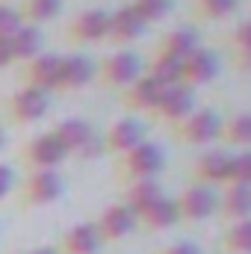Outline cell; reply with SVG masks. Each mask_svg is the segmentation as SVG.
Instances as JSON below:
<instances>
[{
    "instance_id": "cell-32",
    "label": "cell",
    "mask_w": 251,
    "mask_h": 254,
    "mask_svg": "<svg viewBox=\"0 0 251 254\" xmlns=\"http://www.w3.org/2000/svg\"><path fill=\"white\" fill-rule=\"evenodd\" d=\"M225 184H246V187H251V154L249 151L231 154V166H228V181Z\"/></svg>"
},
{
    "instance_id": "cell-34",
    "label": "cell",
    "mask_w": 251,
    "mask_h": 254,
    "mask_svg": "<svg viewBox=\"0 0 251 254\" xmlns=\"http://www.w3.org/2000/svg\"><path fill=\"white\" fill-rule=\"evenodd\" d=\"M104 154H107V151H104V139H101V133L95 130L71 157H77V160H98V157H104Z\"/></svg>"
},
{
    "instance_id": "cell-29",
    "label": "cell",
    "mask_w": 251,
    "mask_h": 254,
    "mask_svg": "<svg viewBox=\"0 0 251 254\" xmlns=\"http://www.w3.org/2000/svg\"><path fill=\"white\" fill-rule=\"evenodd\" d=\"M231 54H234V63L240 71H249V57H251V21H243V24H237L234 27V33H231Z\"/></svg>"
},
{
    "instance_id": "cell-22",
    "label": "cell",
    "mask_w": 251,
    "mask_h": 254,
    "mask_svg": "<svg viewBox=\"0 0 251 254\" xmlns=\"http://www.w3.org/2000/svg\"><path fill=\"white\" fill-rule=\"evenodd\" d=\"M9 51H12V60H33L42 54V45H45V36H42V27H33V24H21L9 39Z\"/></svg>"
},
{
    "instance_id": "cell-37",
    "label": "cell",
    "mask_w": 251,
    "mask_h": 254,
    "mask_svg": "<svg viewBox=\"0 0 251 254\" xmlns=\"http://www.w3.org/2000/svg\"><path fill=\"white\" fill-rule=\"evenodd\" d=\"M12 51H9V42L6 39H0V68H6V65H12Z\"/></svg>"
},
{
    "instance_id": "cell-38",
    "label": "cell",
    "mask_w": 251,
    "mask_h": 254,
    "mask_svg": "<svg viewBox=\"0 0 251 254\" xmlns=\"http://www.w3.org/2000/svg\"><path fill=\"white\" fill-rule=\"evenodd\" d=\"M24 254H57V249L54 246H42V249H30V252H24Z\"/></svg>"
},
{
    "instance_id": "cell-4",
    "label": "cell",
    "mask_w": 251,
    "mask_h": 254,
    "mask_svg": "<svg viewBox=\"0 0 251 254\" xmlns=\"http://www.w3.org/2000/svg\"><path fill=\"white\" fill-rule=\"evenodd\" d=\"M219 130H222V116L216 110L204 107V110H192L184 122L175 125V139L184 145L204 148V145L219 139Z\"/></svg>"
},
{
    "instance_id": "cell-17",
    "label": "cell",
    "mask_w": 251,
    "mask_h": 254,
    "mask_svg": "<svg viewBox=\"0 0 251 254\" xmlns=\"http://www.w3.org/2000/svg\"><path fill=\"white\" fill-rule=\"evenodd\" d=\"M216 213L225 222H246L251 216V187L246 184H225V190L219 195Z\"/></svg>"
},
{
    "instance_id": "cell-27",
    "label": "cell",
    "mask_w": 251,
    "mask_h": 254,
    "mask_svg": "<svg viewBox=\"0 0 251 254\" xmlns=\"http://www.w3.org/2000/svg\"><path fill=\"white\" fill-rule=\"evenodd\" d=\"M219 139L234 145V148H249L251 145V113H237L228 122H222Z\"/></svg>"
},
{
    "instance_id": "cell-16",
    "label": "cell",
    "mask_w": 251,
    "mask_h": 254,
    "mask_svg": "<svg viewBox=\"0 0 251 254\" xmlns=\"http://www.w3.org/2000/svg\"><path fill=\"white\" fill-rule=\"evenodd\" d=\"M228 166H231V154L222 148L204 151L201 157H195L192 163V178L201 187H213V184H225L228 181Z\"/></svg>"
},
{
    "instance_id": "cell-36",
    "label": "cell",
    "mask_w": 251,
    "mask_h": 254,
    "mask_svg": "<svg viewBox=\"0 0 251 254\" xmlns=\"http://www.w3.org/2000/svg\"><path fill=\"white\" fill-rule=\"evenodd\" d=\"M12 187H15V172H12V166L0 163V201L12 192Z\"/></svg>"
},
{
    "instance_id": "cell-20",
    "label": "cell",
    "mask_w": 251,
    "mask_h": 254,
    "mask_svg": "<svg viewBox=\"0 0 251 254\" xmlns=\"http://www.w3.org/2000/svg\"><path fill=\"white\" fill-rule=\"evenodd\" d=\"M160 86L151 80V77H136L127 89H122V101H125V107L130 110H139V113H154V107H157V101H160Z\"/></svg>"
},
{
    "instance_id": "cell-5",
    "label": "cell",
    "mask_w": 251,
    "mask_h": 254,
    "mask_svg": "<svg viewBox=\"0 0 251 254\" xmlns=\"http://www.w3.org/2000/svg\"><path fill=\"white\" fill-rule=\"evenodd\" d=\"M216 204H219V195L201 184H192L175 195V207H178L181 222H201V219L216 216Z\"/></svg>"
},
{
    "instance_id": "cell-10",
    "label": "cell",
    "mask_w": 251,
    "mask_h": 254,
    "mask_svg": "<svg viewBox=\"0 0 251 254\" xmlns=\"http://www.w3.org/2000/svg\"><path fill=\"white\" fill-rule=\"evenodd\" d=\"M21 80L24 86L30 89H39L45 95L57 92V80H60V54H39L33 60L24 63V71H21Z\"/></svg>"
},
{
    "instance_id": "cell-15",
    "label": "cell",
    "mask_w": 251,
    "mask_h": 254,
    "mask_svg": "<svg viewBox=\"0 0 251 254\" xmlns=\"http://www.w3.org/2000/svg\"><path fill=\"white\" fill-rule=\"evenodd\" d=\"M101 246H104V240H101L95 222H80L65 231L63 240L54 249H57V254H98Z\"/></svg>"
},
{
    "instance_id": "cell-1",
    "label": "cell",
    "mask_w": 251,
    "mask_h": 254,
    "mask_svg": "<svg viewBox=\"0 0 251 254\" xmlns=\"http://www.w3.org/2000/svg\"><path fill=\"white\" fill-rule=\"evenodd\" d=\"M166 169V151L157 142H139L133 151L119 157V175L127 181H142V178H157Z\"/></svg>"
},
{
    "instance_id": "cell-9",
    "label": "cell",
    "mask_w": 251,
    "mask_h": 254,
    "mask_svg": "<svg viewBox=\"0 0 251 254\" xmlns=\"http://www.w3.org/2000/svg\"><path fill=\"white\" fill-rule=\"evenodd\" d=\"M181 68H184V86L198 89V86H207V83H213L219 77L222 60H219L216 51H210V48L201 45L198 51H192L187 60L181 63Z\"/></svg>"
},
{
    "instance_id": "cell-28",
    "label": "cell",
    "mask_w": 251,
    "mask_h": 254,
    "mask_svg": "<svg viewBox=\"0 0 251 254\" xmlns=\"http://www.w3.org/2000/svg\"><path fill=\"white\" fill-rule=\"evenodd\" d=\"M222 252L225 254H249L251 252V222H231L222 234Z\"/></svg>"
},
{
    "instance_id": "cell-31",
    "label": "cell",
    "mask_w": 251,
    "mask_h": 254,
    "mask_svg": "<svg viewBox=\"0 0 251 254\" xmlns=\"http://www.w3.org/2000/svg\"><path fill=\"white\" fill-rule=\"evenodd\" d=\"M130 6L136 9V15L145 24H157V21H163L175 9V0H133Z\"/></svg>"
},
{
    "instance_id": "cell-24",
    "label": "cell",
    "mask_w": 251,
    "mask_h": 254,
    "mask_svg": "<svg viewBox=\"0 0 251 254\" xmlns=\"http://www.w3.org/2000/svg\"><path fill=\"white\" fill-rule=\"evenodd\" d=\"M145 77H151L160 89H166V86H178V83H184L181 60H172V57H166V54L157 51V54L145 63Z\"/></svg>"
},
{
    "instance_id": "cell-26",
    "label": "cell",
    "mask_w": 251,
    "mask_h": 254,
    "mask_svg": "<svg viewBox=\"0 0 251 254\" xmlns=\"http://www.w3.org/2000/svg\"><path fill=\"white\" fill-rule=\"evenodd\" d=\"M60 12H63V0H24L18 6L21 21L24 24H33V27H42V24L54 21Z\"/></svg>"
},
{
    "instance_id": "cell-33",
    "label": "cell",
    "mask_w": 251,
    "mask_h": 254,
    "mask_svg": "<svg viewBox=\"0 0 251 254\" xmlns=\"http://www.w3.org/2000/svg\"><path fill=\"white\" fill-rule=\"evenodd\" d=\"M21 24H24V21H21V15H18V6L0 3V39H9Z\"/></svg>"
},
{
    "instance_id": "cell-2",
    "label": "cell",
    "mask_w": 251,
    "mask_h": 254,
    "mask_svg": "<svg viewBox=\"0 0 251 254\" xmlns=\"http://www.w3.org/2000/svg\"><path fill=\"white\" fill-rule=\"evenodd\" d=\"M65 192V181L60 169H36L21 184V204L24 207H48L60 201Z\"/></svg>"
},
{
    "instance_id": "cell-39",
    "label": "cell",
    "mask_w": 251,
    "mask_h": 254,
    "mask_svg": "<svg viewBox=\"0 0 251 254\" xmlns=\"http://www.w3.org/2000/svg\"><path fill=\"white\" fill-rule=\"evenodd\" d=\"M3 145H6V133H3V127H0V151H3Z\"/></svg>"
},
{
    "instance_id": "cell-6",
    "label": "cell",
    "mask_w": 251,
    "mask_h": 254,
    "mask_svg": "<svg viewBox=\"0 0 251 254\" xmlns=\"http://www.w3.org/2000/svg\"><path fill=\"white\" fill-rule=\"evenodd\" d=\"M48 110H51V95H45L39 89H30V86H21L6 101V116L18 125H33V122L45 119Z\"/></svg>"
},
{
    "instance_id": "cell-19",
    "label": "cell",
    "mask_w": 251,
    "mask_h": 254,
    "mask_svg": "<svg viewBox=\"0 0 251 254\" xmlns=\"http://www.w3.org/2000/svg\"><path fill=\"white\" fill-rule=\"evenodd\" d=\"M166 192H163V184L157 181V178H142V181H127L125 187V198H122V204L133 210V216H139V213H145L154 201H160Z\"/></svg>"
},
{
    "instance_id": "cell-12",
    "label": "cell",
    "mask_w": 251,
    "mask_h": 254,
    "mask_svg": "<svg viewBox=\"0 0 251 254\" xmlns=\"http://www.w3.org/2000/svg\"><path fill=\"white\" fill-rule=\"evenodd\" d=\"M95 74H98L95 60L86 57V54H68V57H60L57 92H77V89H86V86L95 80Z\"/></svg>"
},
{
    "instance_id": "cell-40",
    "label": "cell",
    "mask_w": 251,
    "mask_h": 254,
    "mask_svg": "<svg viewBox=\"0 0 251 254\" xmlns=\"http://www.w3.org/2000/svg\"><path fill=\"white\" fill-rule=\"evenodd\" d=\"M3 3H9V0H3Z\"/></svg>"
},
{
    "instance_id": "cell-8",
    "label": "cell",
    "mask_w": 251,
    "mask_h": 254,
    "mask_svg": "<svg viewBox=\"0 0 251 254\" xmlns=\"http://www.w3.org/2000/svg\"><path fill=\"white\" fill-rule=\"evenodd\" d=\"M110 33V9H86L80 15L71 18L68 24V39L77 45H92V42H104Z\"/></svg>"
},
{
    "instance_id": "cell-3",
    "label": "cell",
    "mask_w": 251,
    "mask_h": 254,
    "mask_svg": "<svg viewBox=\"0 0 251 254\" xmlns=\"http://www.w3.org/2000/svg\"><path fill=\"white\" fill-rule=\"evenodd\" d=\"M95 68H98L95 80H101V83H107V86H113L119 92L127 89L136 77L145 74V63L133 51H116V54L104 57L101 63H95Z\"/></svg>"
},
{
    "instance_id": "cell-23",
    "label": "cell",
    "mask_w": 251,
    "mask_h": 254,
    "mask_svg": "<svg viewBox=\"0 0 251 254\" xmlns=\"http://www.w3.org/2000/svg\"><path fill=\"white\" fill-rule=\"evenodd\" d=\"M60 145H63L65 151H68V157L95 133V127H92V122H86V119H63V122H57V125L48 130Z\"/></svg>"
},
{
    "instance_id": "cell-7",
    "label": "cell",
    "mask_w": 251,
    "mask_h": 254,
    "mask_svg": "<svg viewBox=\"0 0 251 254\" xmlns=\"http://www.w3.org/2000/svg\"><path fill=\"white\" fill-rule=\"evenodd\" d=\"M21 160L30 166V172H36V169H57L60 163L68 160V151L51 133H39L21 148Z\"/></svg>"
},
{
    "instance_id": "cell-14",
    "label": "cell",
    "mask_w": 251,
    "mask_h": 254,
    "mask_svg": "<svg viewBox=\"0 0 251 254\" xmlns=\"http://www.w3.org/2000/svg\"><path fill=\"white\" fill-rule=\"evenodd\" d=\"M101 139H104V151L122 157L127 151H133L139 142H145V125L136 119H119L101 133Z\"/></svg>"
},
{
    "instance_id": "cell-13",
    "label": "cell",
    "mask_w": 251,
    "mask_h": 254,
    "mask_svg": "<svg viewBox=\"0 0 251 254\" xmlns=\"http://www.w3.org/2000/svg\"><path fill=\"white\" fill-rule=\"evenodd\" d=\"M95 228H98V234H101L104 243H119V240H125V237L133 234V228H136V216H133L130 207H125L122 201H116V204H110V207L101 210Z\"/></svg>"
},
{
    "instance_id": "cell-25",
    "label": "cell",
    "mask_w": 251,
    "mask_h": 254,
    "mask_svg": "<svg viewBox=\"0 0 251 254\" xmlns=\"http://www.w3.org/2000/svg\"><path fill=\"white\" fill-rule=\"evenodd\" d=\"M201 42H198V33L195 27H175L172 33H166V39L160 42V54L172 57V60H187L192 51H198Z\"/></svg>"
},
{
    "instance_id": "cell-18",
    "label": "cell",
    "mask_w": 251,
    "mask_h": 254,
    "mask_svg": "<svg viewBox=\"0 0 251 254\" xmlns=\"http://www.w3.org/2000/svg\"><path fill=\"white\" fill-rule=\"evenodd\" d=\"M145 30H148V24L136 15V9L130 3L122 6V9H116V12H110V33H107L110 42H116V45L136 42V39L145 36Z\"/></svg>"
},
{
    "instance_id": "cell-35",
    "label": "cell",
    "mask_w": 251,
    "mask_h": 254,
    "mask_svg": "<svg viewBox=\"0 0 251 254\" xmlns=\"http://www.w3.org/2000/svg\"><path fill=\"white\" fill-rule=\"evenodd\" d=\"M157 254H204L195 243H189V240H181V243H172V246H166V249H160Z\"/></svg>"
},
{
    "instance_id": "cell-21",
    "label": "cell",
    "mask_w": 251,
    "mask_h": 254,
    "mask_svg": "<svg viewBox=\"0 0 251 254\" xmlns=\"http://www.w3.org/2000/svg\"><path fill=\"white\" fill-rule=\"evenodd\" d=\"M178 222H181V216H178L175 198H169V195H163V198L154 201L145 213L136 216V225H142L145 231H169V228H175Z\"/></svg>"
},
{
    "instance_id": "cell-11",
    "label": "cell",
    "mask_w": 251,
    "mask_h": 254,
    "mask_svg": "<svg viewBox=\"0 0 251 254\" xmlns=\"http://www.w3.org/2000/svg\"><path fill=\"white\" fill-rule=\"evenodd\" d=\"M192 110H195V89L178 83V86H166L160 92V101L154 107V116H160L169 125H178V122L187 119Z\"/></svg>"
},
{
    "instance_id": "cell-30",
    "label": "cell",
    "mask_w": 251,
    "mask_h": 254,
    "mask_svg": "<svg viewBox=\"0 0 251 254\" xmlns=\"http://www.w3.org/2000/svg\"><path fill=\"white\" fill-rule=\"evenodd\" d=\"M243 0H195V15L204 21H225L240 9Z\"/></svg>"
}]
</instances>
